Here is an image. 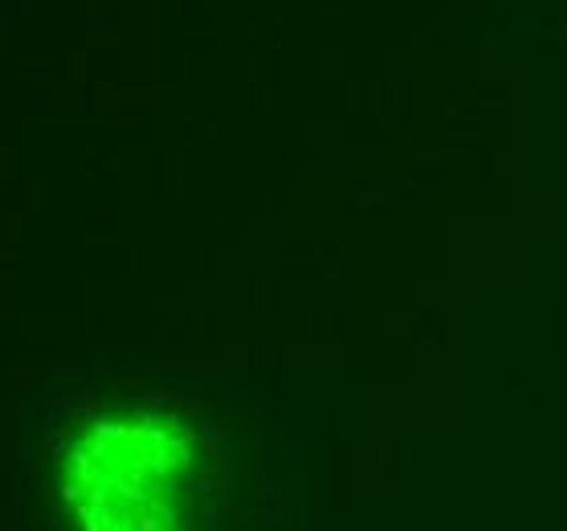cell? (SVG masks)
<instances>
[{
    "label": "cell",
    "instance_id": "1",
    "mask_svg": "<svg viewBox=\"0 0 567 531\" xmlns=\"http://www.w3.org/2000/svg\"><path fill=\"white\" fill-rule=\"evenodd\" d=\"M196 446L176 421L118 413L62 458V499L82 531H188Z\"/></svg>",
    "mask_w": 567,
    "mask_h": 531
}]
</instances>
